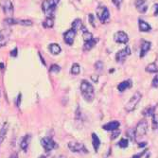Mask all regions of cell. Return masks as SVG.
<instances>
[{
  "instance_id": "obj_1",
  "label": "cell",
  "mask_w": 158,
  "mask_h": 158,
  "mask_svg": "<svg viewBox=\"0 0 158 158\" xmlns=\"http://www.w3.org/2000/svg\"><path fill=\"white\" fill-rule=\"evenodd\" d=\"M80 88H81V96L85 102L89 103L93 102V100L95 98V89L91 82H89L87 80H82L81 82Z\"/></svg>"
},
{
  "instance_id": "obj_2",
  "label": "cell",
  "mask_w": 158,
  "mask_h": 158,
  "mask_svg": "<svg viewBox=\"0 0 158 158\" xmlns=\"http://www.w3.org/2000/svg\"><path fill=\"white\" fill-rule=\"evenodd\" d=\"M59 2L60 0H44L42 3V10L48 16H53V13Z\"/></svg>"
},
{
  "instance_id": "obj_3",
  "label": "cell",
  "mask_w": 158,
  "mask_h": 158,
  "mask_svg": "<svg viewBox=\"0 0 158 158\" xmlns=\"http://www.w3.org/2000/svg\"><path fill=\"white\" fill-rule=\"evenodd\" d=\"M142 98V95H141V93L140 92H135L134 95H133V97L128 100V102L126 103V105H125V110H126V112H133L135 109V107L138 105V103H139V102H140V99Z\"/></svg>"
},
{
  "instance_id": "obj_4",
  "label": "cell",
  "mask_w": 158,
  "mask_h": 158,
  "mask_svg": "<svg viewBox=\"0 0 158 158\" xmlns=\"http://www.w3.org/2000/svg\"><path fill=\"white\" fill-rule=\"evenodd\" d=\"M97 14L99 22L102 24H106L110 21V12L107 7L100 5L97 9Z\"/></svg>"
},
{
  "instance_id": "obj_5",
  "label": "cell",
  "mask_w": 158,
  "mask_h": 158,
  "mask_svg": "<svg viewBox=\"0 0 158 158\" xmlns=\"http://www.w3.org/2000/svg\"><path fill=\"white\" fill-rule=\"evenodd\" d=\"M147 132H148V122H147L146 119L143 118V119H141V120L137 123V125H136V127H135V138L142 137V136L146 135Z\"/></svg>"
},
{
  "instance_id": "obj_6",
  "label": "cell",
  "mask_w": 158,
  "mask_h": 158,
  "mask_svg": "<svg viewBox=\"0 0 158 158\" xmlns=\"http://www.w3.org/2000/svg\"><path fill=\"white\" fill-rule=\"evenodd\" d=\"M41 145L47 152L58 148V144H57V143L53 140V138L50 137V136L43 137L41 139Z\"/></svg>"
},
{
  "instance_id": "obj_7",
  "label": "cell",
  "mask_w": 158,
  "mask_h": 158,
  "mask_svg": "<svg viewBox=\"0 0 158 158\" xmlns=\"http://www.w3.org/2000/svg\"><path fill=\"white\" fill-rule=\"evenodd\" d=\"M68 149L72 152H78V153H88V151L86 147L81 142L77 141H70L68 143Z\"/></svg>"
},
{
  "instance_id": "obj_8",
  "label": "cell",
  "mask_w": 158,
  "mask_h": 158,
  "mask_svg": "<svg viewBox=\"0 0 158 158\" xmlns=\"http://www.w3.org/2000/svg\"><path fill=\"white\" fill-rule=\"evenodd\" d=\"M4 22L6 24H8L9 26L10 25H21V26H25V27H28V26H32L33 22L30 19H16V18H11V17H8L4 20Z\"/></svg>"
},
{
  "instance_id": "obj_9",
  "label": "cell",
  "mask_w": 158,
  "mask_h": 158,
  "mask_svg": "<svg viewBox=\"0 0 158 158\" xmlns=\"http://www.w3.org/2000/svg\"><path fill=\"white\" fill-rule=\"evenodd\" d=\"M0 7L2 8L4 13L6 15H8V17H10L13 15L14 7H13V4L11 3V1H10V0H1V1H0Z\"/></svg>"
},
{
  "instance_id": "obj_10",
  "label": "cell",
  "mask_w": 158,
  "mask_h": 158,
  "mask_svg": "<svg viewBox=\"0 0 158 158\" xmlns=\"http://www.w3.org/2000/svg\"><path fill=\"white\" fill-rule=\"evenodd\" d=\"M132 51H131V48L130 47H126L124 48L123 49L119 50L117 54H116V61L119 64H123L126 59H127V57H129L131 55Z\"/></svg>"
},
{
  "instance_id": "obj_11",
  "label": "cell",
  "mask_w": 158,
  "mask_h": 158,
  "mask_svg": "<svg viewBox=\"0 0 158 158\" xmlns=\"http://www.w3.org/2000/svg\"><path fill=\"white\" fill-rule=\"evenodd\" d=\"M76 35H77V31L75 30H73L72 27L69 28L68 31H66L64 33V41L65 42V44L68 46H72Z\"/></svg>"
},
{
  "instance_id": "obj_12",
  "label": "cell",
  "mask_w": 158,
  "mask_h": 158,
  "mask_svg": "<svg viewBox=\"0 0 158 158\" xmlns=\"http://www.w3.org/2000/svg\"><path fill=\"white\" fill-rule=\"evenodd\" d=\"M114 41L118 44H127L129 42V36L125 31H119L114 33Z\"/></svg>"
},
{
  "instance_id": "obj_13",
  "label": "cell",
  "mask_w": 158,
  "mask_h": 158,
  "mask_svg": "<svg viewBox=\"0 0 158 158\" xmlns=\"http://www.w3.org/2000/svg\"><path fill=\"white\" fill-rule=\"evenodd\" d=\"M10 36V31L8 28L0 31V48H3L8 44V41Z\"/></svg>"
},
{
  "instance_id": "obj_14",
  "label": "cell",
  "mask_w": 158,
  "mask_h": 158,
  "mask_svg": "<svg viewBox=\"0 0 158 158\" xmlns=\"http://www.w3.org/2000/svg\"><path fill=\"white\" fill-rule=\"evenodd\" d=\"M152 47V43L146 40H143L141 43V47H140V58H144L146 54L149 52Z\"/></svg>"
},
{
  "instance_id": "obj_15",
  "label": "cell",
  "mask_w": 158,
  "mask_h": 158,
  "mask_svg": "<svg viewBox=\"0 0 158 158\" xmlns=\"http://www.w3.org/2000/svg\"><path fill=\"white\" fill-rule=\"evenodd\" d=\"M135 6L140 13H146L148 10V4L146 0H135Z\"/></svg>"
},
{
  "instance_id": "obj_16",
  "label": "cell",
  "mask_w": 158,
  "mask_h": 158,
  "mask_svg": "<svg viewBox=\"0 0 158 158\" xmlns=\"http://www.w3.org/2000/svg\"><path fill=\"white\" fill-rule=\"evenodd\" d=\"M120 126V123L119 121H117V120H114V121H110L106 124H104L102 126V129L103 130H106V131H109V132H113V131H116L119 128Z\"/></svg>"
},
{
  "instance_id": "obj_17",
  "label": "cell",
  "mask_w": 158,
  "mask_h": 158,
  "mask_svg": "<svg viewBox=\"0 0 158 158\" xmlns=\"http://www.w3.org/2000/svg\"><path fill=\"white\" fill-rule=\"evenodd\" d=\"M138 28L141 32H148L152 30V27L149 23L144 21L142 18H138Z\"/></svg>"
},
{
  "instance_id": "obj_18",
  "label": "cell",
  "mask_w": 158,
  "mask_h": 158,
  "mask_svg": "<svg viewBox=\"0 0 158 158\" xmlns=\"http://www.w3.org/2000/svg\"><path fill=\"white\" fill-rule=\"evenodd\" d=\"M133 86V82L131 80H126L121 81L118 85V90L120 92H124L127 89H130Z\"/></svg>"
},
{
  "instance_id": "obj_19",
  "label": "cell",
  "mask_w": 158,
  "mask_h": 158,
  "mask_svg": "<svg viewBox=\"0 0 158 158\" xmlns=\"http://www.w3.org/2000/svg\"><path fill=\"white\" fill-rule=\"evenodd\" d=\"M99 39L98 38H93L87 42H84V45H83V50L85 51H88V50H91L98 43Z\"/></svg>"
},
{
  "instance_id": "obj_20",
  "label": "cell",
  "mask_w": 158,
  "mask_h": 158,
  "mask_svg": "<svg viewBox=\"0 0 158 158\" xmlns=\"http://www.w3.org/2000/svg\"><path fill=\"white\" fill-rule=\"evenodd\" d=\"M30 142H31V135H25L22 138L21 143H20V147H21V149L24 152H27V151L28 145H30Z\"/></svg>"
},
{
  "instance_id": "obj_21",
  "label": "cell",
  "mask_w": 158,
  "mask_h": 158,
  "mask_svg": "<svg viewBox=\"0 0 158 158\" xmlns=\"http://www.w3.org/2000/svg\"><path fill=\"white\" fill-rule=\"evenodd\" d=\"M91 138H92V145H93L94 151H95V152H98V148L100 146V139L95 133H92Z\"/></svg>"
},
{
  "instance_id": "obj_22",
  "label": "cell",
  "mask_w": 158,
  "mask_h": 158,
  "mask_svg": "<svg viewBox=\"0 0 158 158\" xmlns=\"http://www.w3.org/2000/svg\"><path fill=\"white\" fill-rule=\"evenodd\" d=\"M48 49H49V52L52 54V55H58L61 53L62 49H61V47L56 44V43H52V44H50L48 46Z\"/></svg>"
},
{
  "instance_id": "obj_23",
  "label": "cell",
  "mask_w": 158,
  "mask_h": 158,
  "mask_svg": "<svg viewBox=\"0 0 158 158\" xmlns=\"http://www.w3.org/2000/svg\"><path fill=\"white\" fill-rule=\"evenodd\" d=\"M81 31H82V37H83L84 42H87V41H89V40L93 39V34H92L91 32H89V31H88V30H87V28H86V27H85V26H83V27H82V28H81Z\"/></svg>"
},
{
  "instance_id": "obj_24",
  "label": "cell",
  "mask_w": 158,
  "mask_h": 158,
  "mask_svg": "<svg viewBox=\"0 0 158 158\" xmlns=\"http://www.w3.org/2000/svg\"><path fill=\"white\" fill-rule=\"evenodd\" d=\"M155 109H156V105H153V106H149L147 107L144 111L142 112V114H144L145 117H149V118H152L153 114H154V112H155Z\"/></svg>"
},
{
  "instance_id": "obj_25",
  "label": "cell",
  "mask_w": 158,
  "mask_h": 158,
  "mask_svg": "<svg viewBox=\"0 0 158 158\" xmlns=\"http://www.w3.org/2000/svg\"><path fill=\"white\" fill-rule=\"evenodd\" d=\"M54 26V17L53 16H48L46 20L43 22V27L45 28H51Z\"/></svg>"
},
{
  "instance_id": "obj_26",
  "label": "cell",
  "mask_w": 158,
  "mask_h": 158,
  "mask_svg": "<svg viewBox=\"0 0 158 158\" xmlns=\"http://www.w3.org/2000/svg\"><path fill=\"white\" fill-rule=\"evenodd\" d=\"M145 70L148 73H157L158 72V65L155 63H151L146 66Z\"/></svg>"
},
{
  "instance_id": "obj_27",
  "label": "cell",
  "mask_w": 158,
  "mask_h": 158,
  "mask_svg": "<svg viewBox=\"0 0 158 158\" xmlns=\"http://www.w3.org/2000/svg\"><path fill=\"white\" fill-rule=\"evenodd\" d=\"M83 26H84V25H83L81 19H80V18H77V19H75V20L72 22V28H73V30H75L76 31L81 30Z\"/></svg>"
},
{
  "instance_id": "obj_28",
  "label": "cell",
  "mask_w": 158,
  "mask_h": 158,
  "mask_svg": "<svg viewBox=\"0 0 158 158\" xmlns=\"http://www.w3.org/2000/svg\"><path fill=\"white\" fill-rule=\"evenodd\" d=\"M7 132H8V123L5 122L4 125L2 126L1 130H0V144L4 141L5 137H6V135H7Z\"/></svg>"
},
{
  "instance_id": "obj_29",
  "label": "cell",
  "mask_w": 158,
  "mask_h": 158,
  "mask_svg": "<svg viewBox=\"0 0 158 158\" xmlns=\"http://www.w3.org/2000/svg\"><path fill=\"white\" fill-rule=\"evenodd\" d=\"M70 72H71V74L74 75V76L79 75V74H80V72H81V67H80V64H77V63L73 64L72 67H71Z\"/></svg>"
},
{
  "instance_id": "obj_30",
  "label": "cell",
  "mask_w": 158,
  "mask_h": 158,
  "mask_svg": "<svg viewBox=\"0 0 158 158\" xmlns=\"http://www.w3.org/2000/svg\"><path fill=\"white\" fill-rule=\"evenodd\" d=\"M152 129L158 133V114H153L152 117Z\"/></svg>"
},
{
  "instance_id": "obj_31",
  "label": "cell",
  "mask_w": 158,
  "mask_h": 158,
  "mask_svg": "<svg viewBox=\"0 0 158 158\" xmlns=\"http://www.w3.org/2000/svg\"><path fill=\"white\" fill-rule=\"evenodd\" d=\"M60 71H61V66L59 64H53L49 67V72L50 73H59Z\"/></svg>"
},
{
  "instance_id": "obj_32",
  "label": "cell",
  "mask_w": 158,
  "mask_h": 158,
  "mask_svg": "<svg viewBox=\"0 0 158 158\" xmlns=\"http://www.w3.org/2000/svg\"><path fill=\"white\" fill-rule=\"evenodd\" d=\"M127 136L129 137L131 141H135V129H129L127 131Z\"/></svg>"
},
{
  "instance_id": "obj_33",
  "label": "cell",
  "mask_w": 158,
  "mask_h": 158,
  "mask_svg": "<svg viewBox=\"0 0 158 158\" xmlns=\"http://www.w3.org/2000/svg\"><path fill=\"white\" fill-rule=\"evenodd\" d=\"M118 145L120 148L125 149V148H127L128 145H129V140H127V139H125V138H121L120 141L118 143Z\"/></svg>"
},
{
  "instance_id": "obj_34",
  "label": "cell",
  "mask_w": 158,
  "mask_h": 158,
  "mask_svg": "<svg viewBox=\"0 0 158 158\" xmlns=\"http://www.w3.org/2000/svg\"><path fill=\"white\" fill-rule=\"evenodd\" d=\"M94 66H95V69L97 71H102L103 69V63L102 61H98L95 63Z\"/></svg>"
},
{
  "instance_id": "obj_35",
  "label": "cell",
  "mask_w": 158,
  "mask_h": 158,
  "mask_svg": "<svg viewBox=\"0 0 158 158\" xmlns=\"http://www.w3.org/2000/svg\"><path fill=\"white\" fill-rule=\"evenodd\" d=\"M152 86L154 88H157L158 87V74L154 76V78L152 79Z\"/></svg>"
},
{
  "instance_id": "obj_36",
  "label": "cell",
  "mask_w": 158,
  "mask_h": 158,
  "mask_svg": "<svg viewBox=\"0 0 158 158\" xmlns=\"http://www.w3.org/2000/svg\"><path fill=\"white\" fill-rule=\"evenodd\" d=\"M88 19H89V23L92 25V27H96V24H95V17H94V15H93L92 13L88 14Z\"/></svg>"
},
{
  "instance_id": "obj_37",
  "label": "cell",
  "mask_w": 158,
  "mask_h": 158,
  "mask_svg": "<svg viewBox=\"0 0 158 158\" xmlns=\"http://www.w3.org/2000/svg\"><path fill=\"white\" fill-rule=\"evenodd\" d=\"M120 135V131H118V130H116V131H113V133H112V135H111V136H110V138H111V140H114V139H116L118 135Z\"/></svg>"
},
{
  "instance_id": "obj_38",
  "label": "cell",
  "mask_w": 158,
  "mask_h": 158,
  "mask_svg": "<svg viewBox=\"0 0 158 158\" xmlns=\"http://www.w3.org/2000/svg\"><path fill=\"white\" fill-rule=\"evenodd\" d=\"M122 1L123 0H112V2H113V4L117 7V9H120V6H121V4H122Z\"/></svg>"
},
{
  "instance_id": "obj_39",
  "label": "cell",
  "mask_w": 158,
  "mask_h": 158,
  "mask_svg": "<svg viewBox=\"0 0 158 158\" xmlns=\"http://www.w3.org/2000/svg\"><path fill=\"white\" fill-rule=\"evenodd\" d=\"M21 99H22V94L19 93L18 96H17V98L15 100V104L18 108H20V105H21Z\"/></svg>"
},
{
  "instance_id": "obj_40",
  "label": "cell",
  "mask_w": 158,
  "mask_h": 158,
  "mask_svg": "<svg viewBox=\"0 0 158 158\" xmlns=\"http://www.w3.org/2000/svg\"><path fill=\"white\" fill-rule=\"evenodd\" d=\"M148 150L146 149L145 151H143L142 152H140V153H137V154H135L134 156H133V158H142L143 156L145 155V153H146V152H147Z\"/></svg>"
},
{
  "instance_id": "obj_41",
  "label": "cell",
  "mask_w": 158,
  "mask_h": 158,
  "mask_svg": "<svg viewBox=\"0 0 158 158\" xmlns=\"http://www.w3.org/2000/svg\"><path fill=\"white\" fill-rule=\"evenodd\" d=\"M17 54H18V49H17V48H13V49L10 52V55L11 57H16Z\"/></svg>"
},
{
  "instance_id": "obj_42",
  "label": "cell",
  "mask_w": 158,
  "mask_h": 158,
  "mask_svg": "<svg viewBox=\"0 0 158 158\" xmlns=\"http://www.w3.org/2000/svg\"><path fill=\"white\" fill-rule=\"evenodd\" d=\"M153 9H154V12H153V15L157 16L158 15V3H155L153 5Z\"/></svg>"
},
{
  "instance_id": "obj_43",
  "label": "cell",
  "mask_w": 158,
  "mask_h": 158,
  "mask_svg": "<svg viewBox=\"0 0 158 158\" xmlns=\"http://www.w3.org/2000/svg\"><path fill=\"white\" fill-rule=\"evenodd\" d=\"M91 80H92L94 82H98V75H92V76H91Z\"/></svg>"
},
{
  "instance_id": "obj_44",
  "label": "cell",
  "mask_w": 158,
  "mask_h": 158,
  "mask_svg": "<svg viewBox=\"0 0 158 158\" xmlns=\"http://www.w3.org/2000/svg\"><path fill=\"white\" fill-rule=\"evenodd\" d=\"M76 118H81V111H80V107H78V109L76 110Z\"/></svg>"
},
{
  "instance_id": "obj_45",
  "label": "cell",
  "mask_w": 158,
  "mask_h": 158,
  "mask_svg": "<svg viewBox=\"0 0 158 158\" xmlns=\"http://www.w3.org/2000/svg\"><path fill=\"white\" fill-rule=\"evenodd\" d=\"M146 145H147L146 142H141V143H139V144H138V147L139 148H143V147H145Z\"/></svg>"
},
{
  "instance_id": "obj_46",
  "label": "cell",
  "mask_w": 158,
  "mask_h": 158,
  "mask_svg": "<svg viewBox=\"0 0 158 158\" xmlns=\"http://www.w3.org/2000/svg\"><path fill=\"white\" fill-rule=\"evenodd\" d=\"M38 55H39V57H40V59H41V61H42V63H43V64H44V65H46V62L44 61V59H43V57H42V54L39 52L38 53Z\"/></svg>"
},
{
  "instance_id": "obj_47",
  "label": "cell",
  "mask_w": 158,
  "mask_h": 158,
  "mask_svg": "<svg viewBox=\"0 0 158 158\" xmlns=\"http://www.w3.org/2000/svg\"><path fill=\"white\" fill-rule=\"evenodd\" d=\"M4 68H5V64H4L3 63H0V69L3 70Z\"/></svg>"
},
{
  "instance_id": "obj_48",
  "label": "cell",
  "mask_w": 158,
  "mask_h": 158,
  "mask_svg": "<svg viewBox=\"0 0 158 158\" xmlns=\"http://www.w3.org/2000/svg\"><path fill=\"white\" fill-rule=\"evenodd\" d=\"M113 71H114V69H111L110 70V73H113Z\"/></svg>"
},
{
  "instance_id": "obj_49",
  "label": "cell",
  "mask_w": 158,
  "mask_h": 158,
  "mask_svg": "<svg viewBox=\"0 0 158 158\" xmlns=\"http://www.w3.org/2000/svg\"><path fill=\"white\" fill-rule=\"evenodd\" d=\"M55 158H63V157H61V156H59V157H55Z\"/></svg>"
}]
</instances>
